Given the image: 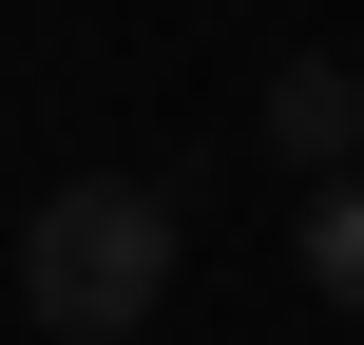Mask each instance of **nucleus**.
I'll use <instances>...</instances> for the list:
<instances>
[{
    "label": "nucleus",
    "instance_id": "1",
    "mask_svg": "<svg viewBox=\"0 0 364 345\" xmlns=\"http://www.w3.org/2000/svg\"><path fill=\"white\" fill-rule=\"evenodd\" d=\"M19 307L58 345H134L173 307V192L154 173H77V192H38L19 211Z\"/></svg>",
    "mask_w": 364,
    "mask_h": 345
},
{
    "label": "nucleus",
    "instance_id": "2",
    "mask_svg": "<svg viewBox=\"0 0 364 345\" xmlns=\"http://www.w3.org/2000/svg\"><path fill=\"white\" fill-rule=\"evenodd\" d=\"M269 154L288 173H346L364 154V58H269Z\"/></svg>",
    "mask_w": 364,
    "mask_h": 345
},
{
    "label": "nucleus",
    "instance_id": "3",
    "mask_svg": "<svg viewBox=\"0 0 364 345\" xmlns=\"http://www.w3.org/2000/svg\"><path fill=\"white\" fill-rule=\"evenodd\" d=\"M307 288L364 307V154H346V173H307Z\"/></svg>",
    "mask_w": 364,
    "mask_h": 345
}]
</instances>
